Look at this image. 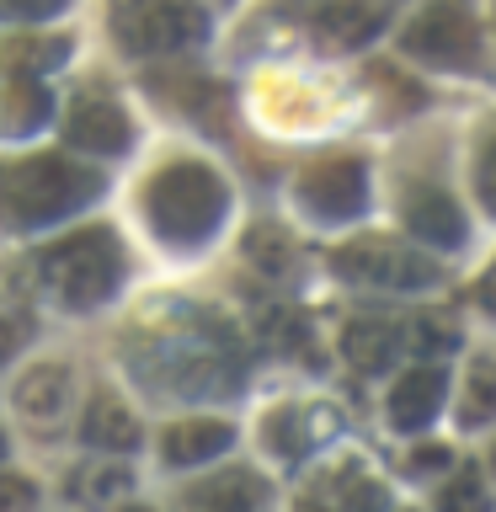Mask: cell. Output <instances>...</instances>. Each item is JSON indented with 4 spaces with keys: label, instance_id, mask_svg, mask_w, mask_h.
<instances>
[{
    "label": "cell",
    "instance_id": "obj_1",
    "mask_svg": "<svg viewBox=\"0 0 496 512\" xmlns=\"http://www.w3.org/2000/svg\"><path fill=\"white\" fill-rule=\"evenodd\" d=\"M128 368L150 384L155 395H230L240 379V352L230 342V331L208 315L171 310L155 326H144L128 342Z\"/></svg>",
    "mask_w": 496,
    "mask_h": 512
},
{
    "label": "cell",
    "instance_id": "obj_2",
    "mask_svg": "<svg viewBox=\"0 0 496 512\" xmlns=\"http://www.w3.org/2000/svg\"><path fill=\"white\" fill-rule=\"evenodd\" d=\"M38 283L59 310H96L112 299V288L123 283V246L107 224H86V230L54 240L38 256Z\"/></svg>",
    "mask_w": 496,
    "mask_h": 512
},
{
    "label": "cell",
    "instance_id": "obj_3",
    "mask_svg": "<svg viewBox=\"0 0 496 512\" xmlns=\"http://www.w3.org/2000/svg\"><path fill=\"white\" fill-rule=\"evenodd\" d=\"M102 182L91 171H80L64 155H27L0 166V224L11 230H32L43 219L75 214L86 198H96Z\"/></svg>",
    "mask_w": 496,
    "mask_h": 512
},
{
    "label": "cell",
    "instance_id": "obj_4",
    "mask_svg": "<svg viewBox=\"0 0 496 512\" xmlns=\"http://www.w3.org/2000/svg\"><path fill=\"white\" fill-rule=\"evenodd\" d=\"M224 203H230V192H224L219 171L203 166V160H176V166L155 171L150 192H144L155 230L176 240V246H198V240L214 235L224 219Z\"/></svg>",
    "mask_w": 496,
    "mask_h": 512
},
{
    "label": "cell",
    "instance_id": "obj_5",
    "mask_svg": "<svg viewBox=\"0 0 496 512\" xmlns=\"http://www.w3.org/2000/svg\"><path fill=\"white\" fill-rule=\"evenodd\" d=\"M112 38L123 54H176L203 38V11L192 0H118Z\"/></svg>",
    "mask_w": 496,
    "mask_h": 512
},
{
    "label": "cell",
    "instance_id": "obj_6",
    "mask_svg": "<svg viewBox=\"0 0 496 512\" xmlns=\"http://www.w3.org/2000/svg\"><path fill=\"white\" fill-rule=\"evenodd\" d=\"M400 48L411 59L438 64V70H470L480 59V27L470 0H427L400 32Z\"/></svg>",
    "mask_w": 496,
    "mask_h": 512
},
{
    "label": "cell",
    "instance_id": "obj_7",
    "mask_svg": "<svg viewBox=\"0 0 496 512\" xmlns=\"http://www.w3.org/2000/svg\"><path fill=\"white\" fill-rule=\"evenodd\" d=\"M336 272L352 283H368V288H390V294H416V288H432L438 283V267L427 262V251H411L400 240H352V246L336 256Z\"/></svg>",
    "mask_w": 496,
    "mask_h": 512
},
{
    "label": "cell",
    "instance_id": "obj_8",
    "mask_svg": "<svg viewBox=\"0 0 496 512\" xmlns=\"http://www.w3.org/2000/svg\"><path fill=\"white\" fill-rule=\"evenodd\" d=\"M299 203L320 219H347L368 203V176H363V160H320L299 176Z\"/></svg>",
    "mask_w": 496,
    "mask_h": 512
},
{
    "label": "cell",
    "instance_id": "obj_9",
    "mask_svg": "<svg viewBox=\"0 0 496 512\" xmlns=\"http://www.w3.org/2000/svg\"><path fill=\"white\" fill-rule=\"evenodd\" d=\"M64 134L70 144L91 155H123L128 139H134V123H128V112L118 102H107V96H80V102L64 112Z\"/></svg>",
    "mask_w": 496,
    "mask_h": 512
},
{
    "label": "cell",
    "instance_id": "obj_10",
    "mask_svg": "<svg viewBox=\"0 0 496 512\" xmlns=\"http://www.w3.org/2000/svg\"><path fill=\"white\" fill-rule=\"evenodd\" d=\"M406 224H411L416 240H427V246H443V251L464 246V214L443 187H416L406 198Z\"/></svg>",
    "mask_w": 496,
    "mask_h": 512
},
{
    "label": "cell",
    "instance_id": "obj_11",
    "mask_svg": "<svg viewBox=\"0 0 496 512\" xmlns=\"http://www.w3.org/2000/svg\"><path fill=\"white\" fill-rule=\"evenodd\" d=\"M443 390H448L443 368H411V374L390 390V422L400 432H422L432 416H438Z\"/></svg>",
    "mask_w": 496,
    "mask_h": 512
},
{
    "label": "cell",
    "instance_id": "obj_12",
    "mask_svg": "<svg viewBox=\"0 0 496 512\" xmlns=\"http://www.w3.org/2000/svg\"><path fill=\"white\" fill-rule=\"evenodd\" d=\"M70 395H75V379H70L64 363H38V368H27V374L16 379V411L32 416V422H54V416H64Z\"/></svg>",
    "mask_w": 496,
    "mask_h": 512
},
{
    "label": "cell",
    "instance_id": "obj_13",
    "mask_svg": "<svg viewBox=\"0 0 496 512\" xmlns=\"http://www.w3.org/2000/svg\"><path fill=\"white\" fill-rule=\"evenodd\" d=\"M235 443V427L230 422H214V416H192V422H176L166 427V438H160V454L166 464H208L214 454Z\"/></svg>",
    "mask_w": 496,
    "mask_h": 512
},
{
    "label": "cell",
    "instance_id": "obj_14",
    "mask_svg": "<svg viewBox=\"0 0 496 512\" xmlns=\"http://www.w3.org/2000/svg\"><path fill=\"white\" fill-rule=\"evenodd\" d=\"M315 27H320V38H326L331 48H358V43L379 38L384 6H379V0H326Z\"/></svg>",
    "mask_w": 496,
    "mask_h": 512
},
{
    "label": "cell",
    "instance_id": "obj_15",
    "mask_svg": "<svg viewBox=\"0 0 496 512\" xmlns=\"http://www.w3.org/2000/svg\"><path fill=\"white\" fill-rule=\"evenodd\" d=\"M342 432V416L331 406H288L272 416V443L283 454H315L320 443H331Z\"/></svg>",
    "mask_w": 496,
    "mask_h": 512
},
{
    "label": "cell",
    "instance_id": "obj_16",
    "mask_svg": "<svg viewBox=\"0 0 496 512\" xmlns=\"http://www.w3.org/2000/svg\"><path fill=\"white\" fill-rule=\"evenodd\" d=\"M310 512H384V486L374 475H363L358 464L352 470H331L315 486Z\"/></svg>",
    "mask_w": 496,
    "mask_h": 512
},
{
    "label": "cell",
    "instance_id": "obj_17",
    "mask_svg": "<svg viewBox=\"0 0 496 512\" xmlns=\"http://www.w3.org/2000/svg\"><path fill=\"white\" fill-rule=\"evenodd\" d=\"M80 438H86L91 448H102V454H128V448L139 443V422H134V411H128L123 400L96 395L86 406V416H80Z\"/></svg>",
    "mask_w": 496,
    "mask_h": 512
},
{
    "label": "cell",
    "instance_id": "obj_18",
    "mask_svg": "<svg viewBox=\"0 0 496 512\" xmlns=\"http://www.w3.org/2000/svg\"><path fill=\"white\" fill-rule=\"evenodd\" d=\"M395 352H400V331L379 315H363L342 331V358L358 368V374H384V363H390Z\"/></svg>",
    "mask_w": 496,
    "mask_h": 512
},
{
    "label": "cell",
    "instance_id": "obj_19",
    "mask_svg": "<svg viewBox=\"0 0 496 512\" xmlns=\"http://www.w3.org/2000/svg\"><path fill=\"white\" fill-rule=\"evenodd\" d=\"M262 502H267V486L251 470H224L192 491V507H203V512H256Z\"/></svg>",
    "mask_w": 496,
    "mask_h": 512
},
{
    "label": "cell",
    "instance_id": "obj_20",
    "mask_svg": "<svg viewBox=\"0 0 496 512\" xmlns=\"http://www.w3.org/2000/svg\"><path fill=\"white\" fill-rule=\"evenodd\" d=\"M48 118V91L38 75H22L16 86L0 91V134H32Z\"/></svg>",
    "mask_w": 496,
    "mask_h": 512
},
{
    "label": "cell",
    "instance_id": "obj_21",
    "mask_svg": "<svg viewBox=\"0 0 496 512\" xmlns=\"http://www.w3.org/2000/svg\"><path fill=\"white\" fill-rule=\"evenodd\" d=\"M134 486V475H128V464L118 459H102V464H80V470L70 475V496L75 502H86V507H107V502H118V496Z\"/></svg>",
    "mask_w": 496,
    "mask_h": 512
},
{
    "label": "cell",
    "instance_id": "obj_22",
    "mask_svg": "<svg viewBox=\"0 0 496 512\" xmlns=\"http://www.w3.org/2000/svg\"><path fill=\"white\" fill-rule=\"evenodd\" d=\"M459 422L464 427H486L496 422V363H470L459 395Z\"/></svg>",
    "mask_w": 496,
    "mask_h": 512
},
{
    "label": "cell",
    "instance_id": "obj_23",
    "mask_svg": "<svg viewBox=\"0 0 496 512\" xmlns=\"http://www.w3.org/2000/svg\"><path fill=\"white\" fill-rule=\"evenodd\" d=\"M64 54H70L64 38H16V43L0 48V64L16 75H43V70H54V64H64Z\"/></svg>",
    "mask_w": 496,
    "mask_h": 512
},
{
    "label": "cell",
    "instance_id": "obj_24",
    "mask_svg": "<svg viewBox=\"0 0 496 512\" xmlns=\"http://www.w3.org/2000/svg\"><path fill=\"white\" fill-rule=\"evenodd\" d=\"M246 256H251V267L262 272V278H283V272L294 267V240H288L278 224H256V230L246 235Z\"/></svg>",
    "mask_w": 496,
    "mask_h": 512
},
{
    "label": "cell",
    "instance_id": "obj_25",
    "mask_svg": "<svg viewBox=\"0 0 496 512\" xmlns=\"http://www.w3.org/2000/svg\"><path fill=\"white\" fill-rule=\"evenodd\" d=\"M438 512H491L486 480H480V475H454V480H448V491H443V502H438Z\"/></svg>",
    "mask_w": 496,
    "mask_h": 512
},
{
    "label": "cell",
    "instance_id": "obj_26",
    "mask_svg": "<svg viewBox=\"0 0 496 512\" xmlns=\"http://www.w3.org/2000/svg\"><path fill=\"white\" fill-rule=\"evenodd\" d=\"M411 342H416V352H454L459 331H454V320H448V315H416Z\"/></svg>",
    "mask_w": 496,
    "mask_h": 512
},
{
    "label": "cell",
    "instance_id": "obj_27",
    "mask_svg": "<svg viewBox=\"0 0 496 512\" xmlns=\"http://www.w3.org/2000/svg\"><path fill=\"white\" fill-rule=\"evenodd\" d=\"M32 336V310L16 299H0V358H11L16 347H27Z\"/></svg>",
    "mask_w": 496,
    "mask_h": 512
},
{
    "label": "cell",
    "instance_id": "obj_28",
    "mask_svg": "<svg viewBox=\"0 0 496 512\" xmlns=\"http://www.w3.org/2000/svg\"><path fill=\"white\" fill-rule=\"evenodd\" d=\"M70 0H0V16H16V22H43V16L64 11Z\"/></svg>",
    "mask_w": 496,
    "mask_h": 512
},
{
    "label": "cell",
    "instance_id": "obj_29",
    "mask_svg": "<svg viewBox=\"0 0 496 512\" xmlns=\"http://www.w3.org/2000/svg\"><path fill=\"white\" fill-rule=\"evenodd\" d=\"M27 507H32V486L22 475L0 470V512H27Z\"/></svg>",
    "mask_w": 496,
    "mask_h": 512
},
{
    "label": "cell",
    "instance_id": "obj_30",
    "mask_svg": "<svg viewBox=\"0 0 496 512\" xmlns=\"http://www.w3.org/2000/svg\"><path fill=\"white\" fill-rule=\"evenodd\" d=\"M475 187H480V203L496 214V139L486 144V155H480V166H475Z\"/></svg>",
    "mask_w": 496,
    "mask_h": 512
},
{
    "label": "cell",
    "instance_id": "obj_31",
    "mask_svg": "<svg viewBox=\"0 0 496 512\" xmlns=\"http://www.w3.org/2000/svg\"><path fill=\"white\" fill-rule=\"evenodd\" d=\"M411 464H416V470H427V464L438 470V464H448V448H416V454H411Z\"/></svg>",
    "mask_w": 496,
    "mask_h": 512
},
{
    "label": "cell",
    "instance_id": "obj_32",
    "mask_svg": "<svg viewBox=\"0 0 496 512\" xmlns=\"http://www.w3.org/2000/svg\"><path fill=\"white\" fill-rule=\"evenodd\" d=\"M480 304H486V315H496V267L486 272V283H480Z\"/></svg>",
    "mask_w": 496,
    "mask_h": 512
},
{
    "label": "cell",
    "instance_id": "obj_33",
    "mask_svg": "<svg viewBox=\"0 0 496 512\" xmlns=\"http://www.w3.org/2000/svg\"><path fill=\"white\" fill-rule=\"evenodd\" d=\"M123 512H150V507H123Z\"/></svg>",
    "mask_w": 496,
    "mask_h": 512
},
{
    "label": "cell",
    "instance_id": "obj_34",
    "mask_svg": "<svg viewBox=\"0 0 496 512\" xmlns=\"http://www.w3.org/2000/svg\"><path fill=\"white\" fill-rule=\"evenodd\" d=\"M0 454H6V438H0Z\"/></svg>",
    "mask_w": 496,
    "mask_h": 512
},
{
    "label": "cell",
    "instance_id": "obj_35",
    "mask_svg": "<svg viewBox=\"0 0 496 512\" xmlns=\"http://www.w3.org/2000/svg\"><path fill=\"white\" fill-rule=\"evenodd\" d=\"M192 512H203V507H192Z\"/></svg>",
    "mask_w": 496,
    "mask_h": 512
},
{
    "label": "cell",
    "instance_id": "obj_36",
    "mask_svg": "<svg viewBox=\"0 0 496 512\" xmlns=\"http://www.w3.org/2000/svg\"><path fill=\"white\" fill-rule=\"evenodd\" d=\"M491 459H496V454H491Z\"/></svg>",
    "mask_w": 496,
    "mask_h": 512
}]
</instances>
